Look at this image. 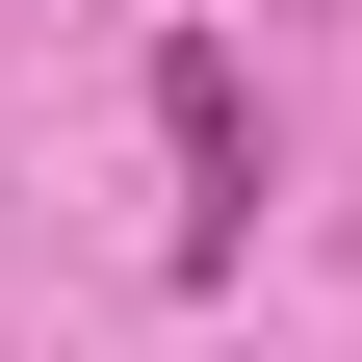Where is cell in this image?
Returning a JSON list of instances; mask_svg holds the SVG:
<instances>
[{"instance_id":"cell-1","label":"cell","mask_w":362,"mask_h":362,"mask_svg":"<svg viewBox=\"0 0 362 362\" xmlns=\"http://www.w3.org/2000/svg\"><path fill=\"white\" fill-rule=\"evenodd\" d=\"M156 129H181V259H233V233H259V104H233V52H156Z\"/></svg>"}]
</instances>
